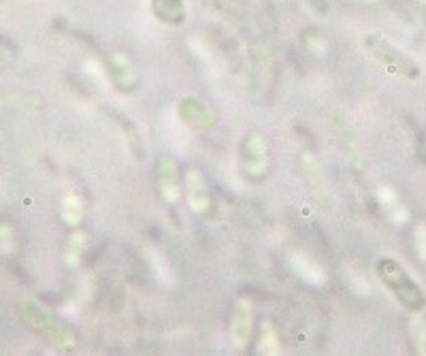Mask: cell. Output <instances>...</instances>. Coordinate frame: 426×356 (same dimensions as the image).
<instances>
[{
	"label": "cell",
	"mask_w": 426,
	"mask_h": 356,
	"mask_svg": "<svg viewBox=\"0 0 426 356\" xmlns=\"http://www.w3.org/2000/svg\"><path fill=\"white\" fill-rule=\"evenodd\" d=\"M363 45L369 52V56L388 73L403 75L407 79H416L420 75V66L401 50H397L390 41H386L381 34H365Z\"/></svg>",
	"instance_id": "6da1fadb"
},
{
	"label": "cell",
	"mask_w": 426,
	"mask_h": 356,
	"mask_svg": "<svg viewBox=\"0 0 426 356\" xmlns=\"http://www.w3.org/2000/svg\"><path fill=\"white\" fill-rule=\"evenodd\" d=\"M377 271L381 275V280L390 286V290L399 297V301L403 305H407L409 309H422L424 307V295L420 292L418 284L411 282V278L399 262L383 258L377 265Z\"/></svg>",
	"instance_id": "7a4b0ae2"
},
{
	"label": "cell",
	"mask_w": 426,
	"mask_h": 356,
	"mask_svg": "<svg viewBox=\"0 0 426 356\" xmlns=\"http://www.w3.org/2000/svg\"><path fill=\"white\" fill-rule=\"evenodd\" d=\"M24 316L32 322L34 329H38L41 333H45V335H47L50 339H54L58 346H62V348H73V346H75V335H73L66 327H62V325L54 318V316H50L47 311L38 309V307L32 305V303H26V305H24Z\"/></svg>",
	"instance_id": "3957f363"
},
{
	"label": "cell",
	"mask_w": 426,
	"mask_h": 356,
	"mask_svg": "<svg viewBox=\"0 0 426 356\" xmlns=\"http://www.w3.org/2000/svg\"><path fill=\"white\" fill-rule=\"evenodd\" d=\"M252 327H254V307L252 301L241 299L235 305V311H232V320H230V339L232 346L237 350H243L252 337Z\"/></svg>",
	"instance_id": "277c9868"
},
{
	"label": "cell",
	"mask_w": 426,
	"mask_h": 356,
	"mask_svg": "<svg viewBox=\"0 0 426 356\" xmlns=\"http://www.w3.org/2000/svg\"><path fill=\"white\" fill-rule=\"evenodd\" d=\"M266 163H268V149L266 143L260 137H250L245 141V175L260 179L266 175Z\"/></svg>",
	"instance_id": "5b68a950"
},
{
	"label": "cell",
	"mask_w": 426,
	"mask_h": 356,
	"mask_svg": "<svg viewBox=\"0 0 426 356\" xmlns=\"http://www.w3.org/2000/svg\"><path fill=\"white\" fill-rule=\"evenodd\" d=\"M151 11L167 26H181L185 22L183 0H151Z\"/></svg>",
	"instance_id": "8992f818"
},
{
	"label": "cell",
	"mask_w": 426,
	"mask_h": 356,
	"mask_svg": "<svg viewBox=\"0 0 426 356\" xmlns=\"http://www.w3.org/2000/svg\"><path fill=\"white\" fill-rule=\"evenodd\" d=\"M109 75H111V82L122 92L135 90V86H137V75L130 68V62L120 54L109 60Z\"/></svg>",
	"instance_id": "52a82bcc"
},
{
	"label": "cell",
	"mask_w": 426,
	"mask_h": 356,
	"mask_svg": "<svg viewBox=\"0 0 426 356\" xmlns=\"http://www.w3.org/2000/svg\"><path fill=\"white\" fill-rule=\"evenodd\" d=\"M175 163L173 161H160L158 163V179H160V194L167 203H177L179 201V184H177V173H175Z\"/></svg>",
	"instance_id": "ba28073f"
},
{
	"label": "cell",
	"mask_w": 426,
	"mask_h": 356,
	"mask_svg": "<svg viewBox=\"0 0 426 356\" xmlns=\"http://www.w3.org/2000/svg\"><path fill=\"white\" fill-rule=\"evenodd\" d=\"M188 188H190V207L195 214H207L211 205V196L205 188V181L199 171L188 173Z\"/></svg>",
	"instance_id": "9c48e42d"
},
{
	"label": "cell",
	"mask_w": 426,
	"mask_h": 356,
	"mask_svg": "<svg viewBox=\"0 0 426 356\" xmlns=\"http://www.w3.org/2000/svg\"><path fill=\"white\" fill-rule=\"evenodd\" d=\"M290 265L294 269V273H298L301 278L309 284H322L326 278H324V271L320 269L318 262H314L309 256H305L303 252H294L292 258H290Z\"/></svg>",
	"instance_id": "30bf717a"
},
{
	"label": "cell",
	"mask_w": 426,
	"mask_h": 356,
	"mask_svg": "<svg viewBox=\"0 0 426 356\" xmlns=\"http://www.w3.org/2000/svg\"><path fill=\"white\" fill-rule=\"evenodd\" d=\"M301 169H303V173H305V177H307V181H309V188H312V192L318 196V199H324V201H326V196H328V192H326V181H324V177H322V173H320V167H318V163H316V158L309 156V154H305L303 161H301Z\"/></svg>",
	"instance_id": "8fae6325"
},
{
	"label": "cell",
	"mask_w": 426,
	"mask_h": 356,
	"mask_svg": "<svg viewBox=\"0 0 426 356\" xmlns=\"http://www.w3.org/2000/svg\"><path fill=\"white\" fill-rule=\"evenodd\" d=\"M258 356H282V346L280 337L271 322H262L260 327V337H258Z\"/></svg>",
	"instance_id": "7c38bea8"
},
{
	"label": "cell",
	"mask_w": 426,
	"mask_h": 356,
	"mask_svg": "<svg viewBox=\"0 0 426 356\" xmlns=\"http://www.w3.org/2000/svg\"><path fill=\"white\" fill-rule=\"evenodd\" d=\"M143 254H145V260H147V265L151 267L153 275H156V278H158L162 284H173V271H171L167 258H165L158 250H153V248H147Z\"/></svg>",
	"instance_id": "4fadbf2b"
},
{
	"label": "cell",
	"mask_w": 426,
	"mask_h": 356,
	"mask_svg": "<svg viewBox=\"0 0 426 356\" xmlns=\"http://www.w3.org/2000/svg\"><path fill=\"white\" fill-rule=\"evenodd\" d=\"M62 218L68 226H79V222L84 218V201H82L79 194H68L64 199Z\"/></svg>",
	"instance_id": "5bb4252c"
},
{
	"label": "cell",
	"mask_w": 426,
	"mask_h": 356,
	"mask_svg": "<svg viewBox=\"0 0 426 356\" xmlns=\"http://www.w3.org/2000/svg\"><path fill=\"white\" fill-rule=\"evenodd\" d=\"M411 335H413V341H416L418 356H426V322L422 318L411 320Z\"/></svg>",
	"instance_id": "9a60e30c"
},
{
	"label": "cell",
	"mask_w": 426,
	"mask_h": 356,
	"mask_svg": "<svg viewBox=\"0 0 426 356\" xmlns=\"http://www.w3.org/2000/svg\"><path fill=\"white\" fill-rule=\"evenodd\" d=\"M347 282H350V286H352V290L354 292H358V295H369L371 292V284L367 282V278H363L360 273H356L352 267H350V271H347Z\"/></svg>",
	"instance_id": "2e32d148"
},
{
	"label": "cell",
	"mask_w": 426,
	"mask_h": 356,
	"mask_svg": "<svg viewBox=\"0 0 426 356\" xmlns=\"http://www.w3.org/2000/svg\"><path fill=\"white\" fill-rule=\"evenodd\" d=\"M379 203H381V207H386L388 212H393L397 205H399V196H397V192L393 190V188H379Z\"/></svg>",
	"instance_id": "e0dca14e"
},
{
	"label": "cell",
	"mask_w": 426,
	"mask_h": 356,
	"mask_svg": "<svg viewBox=\"0 0 426 356\" xmlns=\"http://www.w3.org/2000/svg\"><path fill=\"white\" fill-rule=\"evenodd\" d=\"M413 235H416V250H418L420 258L426 262V222L418 224Z\"/></svg>",
	"instance_id": "ac0fdd59"
},
{
	"label": "cell",
	"mask_w": 426,
	"mask_h": 356,
	"mask_svg": "<svg viewBox=\"0 0 426 356\" xmlns=\"http://www.w3.org/2000/svg\"><path fill=\"white\" fill-rule=\"evenodd\" d=\"M70 248H73V254H68V262L73 265L75 260H79V256H82V250L86 248V235H82V232H77L73 239H70Z\"/></svg>",
	"instance_id": "d6986e66"
}]
</instances>
